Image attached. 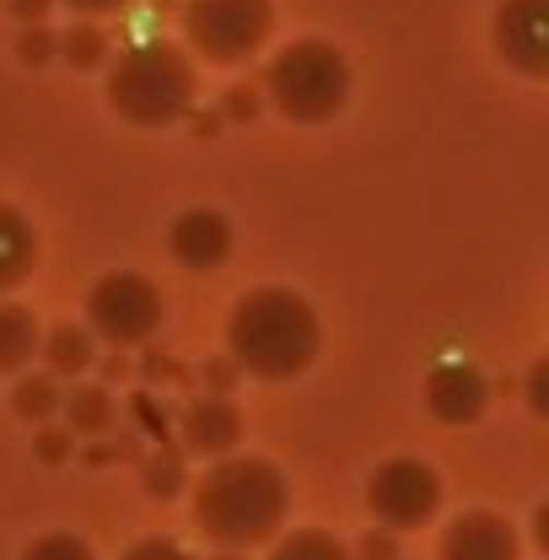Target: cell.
Returning a JSON list of instances; mask_svg holds the SVG:
<instances>
[{
	"instance_id": "cell-12",
	"label": "cell",
	"mask_w": 549,
	"mask_h": 560,
	"mask_svg": "<svg viewBox=\"0 0 549 560\" xmlns=\"http://www.w3.org/2000/svg\"><path fill=\"white\" fill-rule=\"evenodd\" d=\"M436 560H517V534L495 512H464L442 528V556Z\"/></svg>"
},
{
	"instance_id": "cell-28",
	"label": "cell",
	"mask_w": 549,
	"mask_h": 560,
	"mask_svg": "<svg viewBox=\"0 0 549 560\" xmlns=\"http://www.w3.org/2000/svg\"><path fill=\"white\" fill-rule=\"evenodd\" d=\"M528 405L549 416V361H534V372H528Z\"/></svg>"
},
{
	"instance_id": "cell-30",
	"label": "cell",
	"mask_w": 549,
	"mask_h": 560,
	"mask_svg": "<svg viewBox=\"0 0 549 560\" xmlns=\"http://www.w3.org/2000/svg\"><path fill=\"white\" fill-rule=\"evenodd\" d=\"M5 5H11V16H16L22 27H33V22H44V16H49V5H55V0H5Z\"/></svg>"
},
{
	"instance_id": "cell-20",
	"label": "cell",
	"mask_w": 549,
	"mask_h": 560,
	"mask_svg": "<svg viewBox=\"0 0 549 560\" xmlns=\"http://www.w3.org/2000/svg\"><path fill=\"white\" fill-rule=\"evenodd\" d=\"M22 560H97V556H92V545L81 534H38L22 550Z\"/></svg>"
},
{
	"instance_id": "cell-22",
	"label": "cell",
	"mask_w": 549,
	"mask_h": 560,
	"mask_svg": "<svg viewBox=\"0 0 549 560\" xmlns=\"http://www.w3.org/2000/svg\"><path fill=\"white\" fill-rule=\"evenodd\" d=\"M221 119L254 125V119H259V86H232V92L221 97Z\"/></svg>"
},
{
	"instance_id": "cell-3",
	"label": "cell",
	"mask_w": 549,
	"mask_h": 560,
	"mask_svg": "<svg viewBox=\"0 0 549 560\" xmlns=\"http://www.w3.org/2000/svg\"><path fill=\"white\" fill-rule=\"evenodd\" d=\"M108 108L140 130H167L195 114V66L173 44H136L108 70Z\"/></svg>"
},
{
	"instance_id": "cell-34",
	"label": "cell",
	"mask_w": 549,
	"mask_h": 560,
	"mask_svg": "<svg viewBox=\"0 0 549 560\" xmlns=\"http://www.w3.org/2000/svg\"><path fill=\"white\" fill-rule=\"evenodd\" d=\"M539 545L549 550V506H539Z\"/></svg>"
},
{
	"instance_id": "cell-23",
	"label": "cell",
	"mask_w": 549,
	"mask_h": 560,
	"mask_svg": "<svg viewBox=\"0 0 549 560\" xmlns=\"http://www.w3.org/2000/svg\"><path fill=\"white\" fill-rule=\"evenodd\" d=\"M178 486H184V469H178L173 453L145 464V490H151V495H178Z\"/></svg>"
},
{
	"instance_id": "cell-2",
	"label": "cell",
	"mask_w": 549,
	"mask_h": 560,
	"mask_svg": "<svg viewBox=\"0 0 549 560\" xmlns=\"http://www.w3.org/2000/svg\"><path fill=\"white\" fill-rule=\"evenodd\" d=\"M291 512V486L270 458L226 453L195 486V528L221 550H254L280 534Z\"/></svg>"
},
{
	"instance_id": "cell-9",
	"label": "cell",
	"mask_w": 549,
	"mask_h": 560,
	"mask_svg": "<svg viewBox=\"0 0 549 560\" xmlns=\"http://www.w3.org/2000/svg\"><path fill=\"white\" fill-rule=\"evenodd\" d=\"M490 405V383L469 361H436L425 372V410L442 425H475Z\"/></svg>"
},
{
	"instance_id": "cell-4",
	"label": "cell",
	"mask_w": 549,
	"mask_h": 560,
	"mask_svg": "<svg viewBox=\"0 0 549 560\" xmlns=\"http://www.w3.org/2000/svg\"><path fill=\"white\" fill-rule=\"evenodd\" d=\"M265 97L291 125H329L350 103V60L324 38H296L265 70Z\"/></svg>"
},
{
	"instance_id": "cell-7",
	"label": "cell",
	"mask_w": 549,
	"mask_h": 560,
	"mask_svg": "<svg viewBox=\"0 0 549 560\" xmlns=\"http://www.w3.org/2000/svg\"><path fill=\"white\" fill-rule=\"evenodd\" d=\"M366 506L388 534L425 528L442 512V475L425 458H383L366 480Z\"/></svg>"
},
{
	"instance_id": "cell-31",
	"label": "cell",
	"mask_w": 549,
	"mask_h": 560,
	"mask_svg": "<svg viewBox=\"0 0 549 560\" xmlns=\"http://www.w3.org/2000/svg\"><path fill=\"white\" fill-rule=\"evenodd\" d=\"M140 372H145V383H162V377H173L178 366L162 355V350H145V361H140Z\"/></svg>"
},
{
	"instance_id": "cell-25",
	"label": "cell",
	"mask_w": 549,
	"mask_h": 560,
	"mask_svg": "<svg viewBox=\"0 0 549 560\" xmlns=\"http://www.w3.org/2000/svg\"><path fill=\"white\" fill-rule=\"evenodd\" d=\"M119 560H195L184 545H173V539H140V545H130Z\"/></svg>"
},
{
	"instance_id": "cell-16",
	"label": "cell",
	"mask_w": 549,
	"mask_h": 560,
	"mask_svg": "<svg viewBox=\"0 0 549 560\" xmlns=\"http://www.w3.org/2000/svg\"><path fill=\"white\" fill-rule=\"evenodd\" d=\"M44 340L38 318L16 302H0V372H22L33 361V350Z\"/></svg>"
},
{
	"instance_id": "cell-11",
	"label": "cell",
	"mask_w": 549,
	"mask_h": 560,
	"mask_svg": "<svg viewBox=\"0 0 549 560\" xmlns=\"http://www.w3.org/2000/svg\"><path fill=\"white\" fill-rule=\"evenodd\" d=\"M167 248H173V259H178L184 270L210 276V270H221V265L232 259V221L210 206L184 210V215L173 221V232H167Z\"/></svg>"
},
{
	"instance_id": "cell-29",
	"label": "cell",
	"mask_w": 549,
	"mask_h": 560,
	"mask_svg": "<svg viewBox=\"0 0 549 560\" xmlns=\"http://www.w3.org/2000/svg\"><path fill=\"white\" fill-rule=\"evenodd\" d=\"M60 5H70L75 16H86V22H92V16H114V11H125L130 0H60Z\"/></svg>"
},
{
	"instance_id": "cell-1",
	"label": "cell",
	"mask_w": 549,
	"mask_h": 560,
	"mask_svg": "<svg viewBox=\"0 0 549 560\" xmlns=\"http://www.w3.org/2000/svg\"><path fill=\"white\" fill-rule=\"evenodd\" d=\"M324 346V324L313 302L291 285H254L237 296L226 318V355L237 372L265 377V383H291L302 377Z\"/></svg>"
},
{
	"instance_id": "cell-6",
	"label": "cell",
	"mask_w": 549,
	"mask_h": 560,
	"mask_svg": "<svg viewBox=\"0 0 549 560\" xmlns=\"http://www.w3.org/2000/svg\"><path fill=\"white\" fill-rule=\"evenodd\" d=\"M81 329L114 350L145 346L162 329V285L151 276H140V270L97 276L92 291H86V324Z\"/></svg>"
},
{
	"instance_id": "cell-13",
	"label": "cell",
	"mask_w": 549,
	"mask_h": 560,
	"mask_svg": "<svg viewBox=\"0 0 549 560\" xmlns=\"http://www.w3.org/2000/svg\"><path fill=\"white\" fill-rule=\"evenodd\" d=\"M33 270H38V232L22 210L0 200V296L16 291Z\"/></svg>"
},
{
	"instance_id": "cell-15",
	"label": "cell",
	"mask_w": 549,
	"mask_h": 560,
	"mask_svg": "<svg viewBox=\"0 0 549 560\" xmlns=\"http://www.w3.org/2000/svg\"><path fill=\"white\" fill-rule=\"evenodd\" d=\"M44 361H49V377H81L92 361H97V340L86 335V329H75V324H60V329H49L44 340Z\"/></svg>"
},
{
	"instance_id": "cell-18",
	"label": "cell",
	"mask_w": 549,
	"mask_h": 560,
	"mask_svg": "<svg viewBox=\"0 0 549 560\" xmlns=\"http://www.w3.org/2000/svg\"><path fill=\"white\" fill-rule=\"evenodd\" d=\"M270 560H350V550L324 528H291L274 539Z\"/></svg>"
},
{
	"instance_id": "cell-35",
	"label": "cell",
	"mask_w": 549,
	"mask_h": 560,
	"mask_svg": "<svg viewBox=\"0 0 549 560\" xmlns=\"http://www.w3.org/2000/svg\"><path fill=\"white\" fill-rule=\"evenodd\" d=\"M221 560H237V550H226V556H221Z\"/></svg>"
},
{
	"instance_id": "cell-32",
	"label": "cell",
	"mask_w": 549,
	"mask_h": 560,
	"mask_svg": "<svg viewBox=\"0 0 549 560\" xmlns=\"http://www.w3.org/2000/svg\"><path fill=\"white\" fill-rule=\"evenodd\" d=\"M103 377H108V383H119V377H130V361H125V355L114 350V355L103 361Z\"/></svg>"
},
{
	"instance_id": "cell-5",
	"label": "cell",
	"mask_w": 549,
	"mask_h": 560,
	"mask_svg": "<svg viewBox=\"0 0 549 560\" xmlns=\"http://www.w3.org/2000/svg\"><path fill=\"white\" fill-rule=\"evenodd\" d=\"M270 0H184V38L210 66H243L270 44Z\"/></svg>"
},
{
	"instance_id": "cell-21",
	"label": "cell",
	"mask_w": 549,
	"mask_h": 560,
	"mask_svg": "<svg viewBox=\"0 0 549 560\" xmlns=\"http://www.w3.org/2000/svg\"><path fill=\"white\" fill-rule=\"evenodd\" d=\"M16 55H22L27 66H44V60H55V55H60V33H49L44 22H33V27H22Z\"/></svg>"
},
{
	"instance_id": "cell-17",
	"label": "cell",
	"mask_w": 549,
	"mask_h": 560,
	"mask_svg": "<svg viewBox=\"0 0 549 560\" xmlns=\"http://www.w3.org/2000/svg\"><path fill=\"white\" fill-rule=\"evenodd\" d=\"M60 399H66L60 394V377H49V372H22L16 388H11V410L22 420H38V425L60 410Z\"/></svg>"
},
{
	"instance_id": "cell-14",
	"label": "cell",
	"mask_w": 549,
	"mask_h": 560,
	"mask_svg": "<svg viewBox=\"0 0 549 560\" xmlns=\"http://www.w3.org/2000/svg\"><path fill=\"white\" fill-rule=\"evenodd\" d=\"M60 410H66L70 436H103L114 425V394L103 383H81V388H70L60 399Z\"/></svg>"
},
{
	"instance_id": "cell-19",
	"label": "cell",
	"mask_w": 549,
	"mask_h": 560,
	"mask_svg": "<svg viewBox=\"0 0 549 560\" xmlns=\"http://www.w3.org/2000/svg\"><path fill=\"white\" fill-rule=\"evenodd\" d=\"M60 55H66L75 70H92V66H103L108 60V33L97 27V22H70L66 33H60Z\"/></svg>"
},
{
	"instance_id": "cell-33",
	"label": "cell",
	"mask_w": 549,
	"mask_h": 560,
	"mask_svg": "<svg viewBox=\"0 0 549 560\" xmlns=\"http://www.w3.org/2000/svg\"><path fill=\"white\" fill-rule=\"evenodd\" d=\"M195 130L200 136H221V114H195Z\"/></svg>"
},
{
	"instance_id": "cell-27",
	"label": "cell",
	"mask_w": 549,
	"mask_h": 560,
	"mask_svg": "<svg viewBox=\"0 0 549 560\" xmlns=\"http://www.w3.org/2000/svg\"><path fill=\"white\" fill-rule=\"evenodd\" d=\"M237 383V361L232 355H215V361H206V388L210 394H226Z\"/></svg>"
},
{
	"instance_id": "cell-24",
	"label": "cell",
	"mask_w": 549,
	"mask_h": 560,
	"mask_svg": "<svg viewBox=\"0 0 549 560\" xmlns=\"http://www.w3.org/2000/svg\"><path fill=\"white\" fill-rule=\"evenodd\" d=\"M70 453H75V436L70 431H60V425H44L38 431V458L44 464H66Z\"/></svg>"
},
{
	"instance_id": "cell-8",
	"label": "cell",
	"mask_w": 549,
	"mask_h": 560,
	"mask_svg": "<svg viewBox=\"0 0 549 560\" xmlns=\"http://www.w3.org/2000/svg\"><path fill=\"white\" fill-rule=\"evenodd\" d=\"M495 55L517 75H549V0H501L495 5Z\"/></svg>"
},
{
	"instance_id": "cell-26",
	"label": "cell",
	"mask_w": 549,
	"mask_h": 560,
	"mask_svg": "<svg viewBox=\"0 0 549 560\" xmlns=\"http://www.w3.org/2000/svg\"><path fill=\"white\" fill-rule=\"evenodd\" d=\"M361 560H399V534L372 528V534L361 539Z\"/></svg>"
},
{
	"instance_id": "cell-10",
	"label": "cell",
	"mask_w": 549,
	"mask_h": 560,
	"mask_svg": "<svg viewBox=\"0 0 549 560\" xmlns=\"http://www.w3.org/2000/svg\"><path fill=\"white\" fill-rule=\"evenodd\" d=\"M178 436L195 458H226L243 442V410L226 394H195L178 410Z\"/></svg>"
}]
</instances>
